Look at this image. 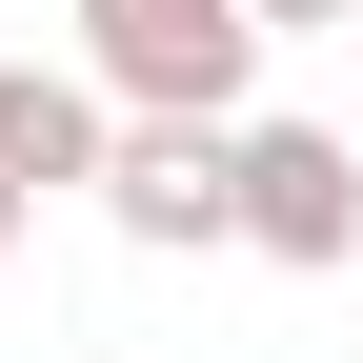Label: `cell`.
Segmentation results:
<instances>
[{
  "instance_id": "6da1fadb",
  "label": "cell",
  "mask_w": 363,
  "mask_h": 363,
  "mask_svg": "<svg viewBox=\"0 0 363 363\" xmlns=\"http://www.w3.org/2000/svg\"><path fill=\"white\" fill-rule=\"evenodd\" d=\"M101 121H262V21L242 0H81Z\"/></svg>"
},
{
  "instance_id": "7a4b0ae2",
  "label": "cell",
  "mask_w": 363,
  "mask_h": 363,
  "mask_svg": "<svg viewBox=\"0 0 363 363\" xmlns=\"http://www.w3.org/2000/svg\"><path fill=\"white\" fill-rule=\"evenodd\" d=\"M101 222L121 242H242V121H121L101 142Z\"/></svg>"
},
{
  "instance_id": "3957f363",
  "label": "cell",
  "mask_w": 363,
  "mask_h": 363,
  "mask_svg": "<svg viewBox=\"0 0 363 363\" xmlns=\"http://www.w3.org/2000/svg\"><path fill=\"white\" fill-rule=\"evenodd\" d=\"M242 242L262 262H363V142L343 121H242Z\"/></svg>"
},
{
  "instance_id": "277c9868",
  "label": "cell",
  "mask_w": 363,
  "mask_h": 363,
  "mask_svg": "<svg viewBox=\"0 0 363 363\" xmlns=\"http://www.w3.org/2000/svg\"><path fill=\"white\" fill-rule=\"evenodd\" d=\"M101 81L81 61H0V182H21V202H101Z\"/></svg>"
},
{
  "instance_id": "5b68a950",
  "label": "cell",
  "mask_w": 363,
  "mask_h": 363,
  "mask_svg": "<svg viewBox=\"0 0 363 363\" xmlns=\"http://www.w3.org/2000/svg\"><path fill=\"white\" fill-rule=\"evenodd\" d=\"M242 21H262V40H323V21H363V0H242Z\"/></svg>"
},
{
  "instance_id": "8992f818",
  "label": "cell",
  "mask_w": 363,
  "mask_h": 363,
  "mask_svg": "<svg viewBox=\"0 0 363 363\" xmlns=\"http://www.w3.org/2000/svg\"><path fill=\"white\" fill-rule=\"evenodd\" d=\"M21 222H40V202H21V182H0V242H21Z\"/></svg>"
}]
</instances>
